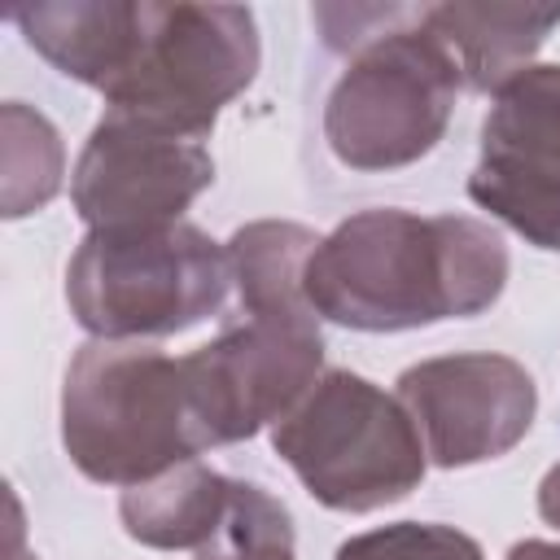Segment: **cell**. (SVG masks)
Returning <instances> with one entry per match:
<instances>
[{
	"label": "cell",
	"mask_w": 560,
	"mask_h": 560,
	"mask_svg": "<svg viewBox=\"0 0 560 560\" xmlns=\"http://www.w3.org/2000/svg\"><path fill=\"white\" fill-rule=\"evenodd\" d=\"M22 516H18V499H13V542H9V560H35V556H22Z\"/></svg>",
	"instance_id": "20"
},
{
	"label": "cell",
	"mask_w": 560,
	"mask_h": 560,
	"mask_svg": "<svg viewBox=\"0 0 560 560\" xmlns=\"http://www.w3.org/2000/svg\"><path fill=\"white\" fill-rule=\"evenodd\" d=\"M232 284L228 245L192 223L88 232L66 267V302L101 341L171 337L210 319Z\"/></svg>",
	"instance_id": "3"
},
{
	"label": "cell",
	"mask_w": 560,
	"mask_h": 560,
	"mask_svg": "<svg viewBox=\"0 0 560 560\" xmlns=\"http://www.w3.org/2000/svg\"><path fill=\"white\" fill-rule=\"evenodd\" d=\"M319 236L289 219H258L232 232L228 262L245 315H315L302 289Z\"/></svg>",
	"instance_id": "14"
},
{
	"label": "cell",
	"mask_w": 560,
	"mask_h": 560,
	"mask_svg": "<svg viewBox=\"0 0 560 560\" xmlns=\"http://www.w3.org/2000/svg\"><path fill=\"white\" fill-rule=\"evenodd\" d=\"M258 57V26L245 4L140 0V35L122 79L105 92V114L206 140L219 109L254 83Z\"/></svg>",
	"instance_id": "5"
},
{
	"label": "cell",
	"mask_w": 560,
	"mask_h": 560,
	"mask_svg": "<svg viewBox=\"0 0 560 560\" xmlns=\"http://www.w3.org/2000/svg\"><path fill=\"white\" fill-rule=\"evenodd\" d=\"M276 455L302 490L332 512H376L407 499L429 468L420 429L402 398L376 381L332 368L271 424Z\"/></svg>",
	"instance_id": "4"
},
{
	"label": "cell",
	"mask_w": 560,
	"mask_h": 560,
	"mask_svg": "<svg viewBox=\"0 0 560 560\" xmlns=\"http://www.w3.org/2000/svg\"><path fill=\"white\" fill-rule=\"evenodd\" d=\"M210 446L280 424L324 376L319 315H245L210 346L184 354Z\"/></svg>",
	"instance_id": "7"
},
{
	"label": "cell",
	"mask_w": 560,
	"mask_h": 560,
	"mask_svg": "<svg viewBox=\"0 0 560 560\" xmlns=\"http://www.w3.org/2000/svg\"><path fill=\"white\" fill-rule=\"evenodd\" d=\"M508 284L503 236L472 214L359 210L319 236L306 258V302L319 319L359 332H402L468 319Z\"/></svg>",
	"instance_id": "1"
},
{
	"label": "cell",
	"mask_w": 560,
	"mask_h": 560,
	"mask_svg": "<svg viewBox=\"0 0 560 560\" xmlns=\"http://www.w3.org/2000/svg\"><path fill=\"white\" fill-rule=\"evenodd\" d=\"M236 481L206 468L201 459L175 464L140 486H127L118 499L122 529L158 551H201L232 512Z\"/></svg>",
	"instance_id": "13"
},
{
	"label": "cell",
	"mask_w": 560,
	"mask_h": 560,
	"mask_svg": "<svg viewBox=\"0 0 560 560\" xmlns=\"http://www.w3.org/2000/svg\"><path fill=\"white\" fill-rule=\"evenodd\" d=\"M210 184L214 158L201 140L105 114L70 171V201L88 232L162 228L179 223Z\"/></svg>",
	"instance_id": "9"
},
{
	"label": "cell",
	"mask_w": 560,
	"mask_h": 560,
	"mask_svg": "<svg viewBox=\"0 0 560 560\" xmlns=\"http://www.w3.org/2000/svg\"><path fill=\"white\" fill-rule=\"evenodd\" d=\"M468 197L529 245L560 249V66H529L494 92Z\"/></svg>",
	"instance_id": "8"
},
{
	"label": "cell",
	"mask_w": 560,
	"mask_h": 560,
	"mask_svg": "<svg viewBox=\"0 0 560 560\" xmlns=\"http://www.w3.org/2000/svg\"><path fill=\"white\" fill-rule=\"evenodd\" d=\"M398 398L438 468H472L508 455L538 411V389L525 363L490 350L411 363L398 376Z\"/></svg>",
	"instance_id": "10"
},
{
	"label": "cell",
	"mask_w": 560,
	"mask_h": 560,
	"mask_svg": "<svg viewBox=\"0 0 560 560\" xmlns=\"http://www.w3.org/2000/svg\"><path fill=\"white\" fill-rule=\"evenodd\" d=\"M538 516L560 529V464L547 468V477H542V486H538Z\"/></svg>",
	"instance_id": "18"
},
{
	"label": "cell",
	"mask_w": 560,
	"mask_h": 560,
	"mask_svg": "<svg viewBox=\"0 0 560 560\" xmlns=\"http://www.w3.org/2000/svg\"><path fill=\"white\" fill-rule=\"evenodd\" d=\"M459 88L455 57L416 9V26L376 31L354 48L324 105V140L350 171L411 166L446 136Z\"/></svg>",
	"instance_id": "6"
},
{
	"label": "cell",
	"mask_w": 560,
	"mask_h": 560,
	"mask_svg": "<svg viewBox=\"0 0 560 560\" xmlns=\"http://www.w3.org/2000/svg\"><path fill=\"white\" fill-rule=\"evenodd\" d=\"M197 560H293V521L289 508L258 481H236L232 512L223 529L192 551Z\"/></svg>",
	"instance_id": "16"
},
{
	"label": "cell",
	"mask_w": 560,
	"mask_h": 560,
	"mask_svg": "<svg viewBox=\"0 0 560 560\" xmlns=\"http://www.w3.org/2000/svg\"><path fill=\"white\" fill-rule=\"evenodd\" d=\"M337 560H486L477 538L438 521H394L354 534L337 547Z\"/></svg>",
	"instance_id": "17"
},
{
	"label": "cell",
	"mask_w": 560,
	"mask_h": 560,
	"mask_svg": "<svg viewBox=\"0 0 560 560\" xmlns=\"http://www.w3.org/2000/svg\"><path fill=\"white\" fill-rule=\"evenodd\" d=\"M420 22L455 57L464 88L499 92L534 66L529 57L560 26V4H429Z\"/></svg>",
	"instance_id": "12"
},
{
	"label": "cell",
	"mask_w": 560,
	"mask_h": 560,
	"mask_svg": "<svg viewBox=\"0 0 560 560\" xmlns=\"http://www.w3.org/2000/svg\"><path fill=\"white\" fill-rule=\"evenodd\" d=\"M0 162H4V192H0V214L4 219H22L44 210L66 175V149L57 127L22 105V101H4L0 109Z\"/></svg>",
	"instance_id": "15"
},
{
	"label": "cell",
	"mask_w": 560,
	"mask_h": 560,
	"mask_svg": "<svg viewBox=\"0 0 560 560\" xmlns=\"http://www.w3.org/2000/svg\"><path fill=\"white\" fill-rule=\"evenodd\" d=\"M26 44L57 66L66 79L96 88L101 96L122 79L136 35H140V0H57L13 9Z\"/></svg>",
	"instance_id": "11"
},
{
	"label": "cell",
	"mask_w": 560,
	"mask_h": 560,
	"mask_svg": "<svg viewBox=\"0 0 560 560\" xmlns=\"http://www.w3.org/2000/svg\"><path fill=\"white\" fill-rule=\"evenodd\" d=\"M61 446L101 486H140L210 451L184 354L149 341H83L61 385Z\"/></svg>",
	"instance_id": "2"
},
{
	"label": "cell",
	"mask_w": 560,
	"mask_h": 560,
	"mask_svg": "<svg viewBox=\"0 0 560 560\" xmlns=\"http://www.w3.org/2000/svg\"><path fill=\"white\" fill-rule=\"evenodd\" d=\"M508 560H560V542H551V538H525V542H512Z\"/></svg>",
	"instance_id": "19"
}]
</instances>
